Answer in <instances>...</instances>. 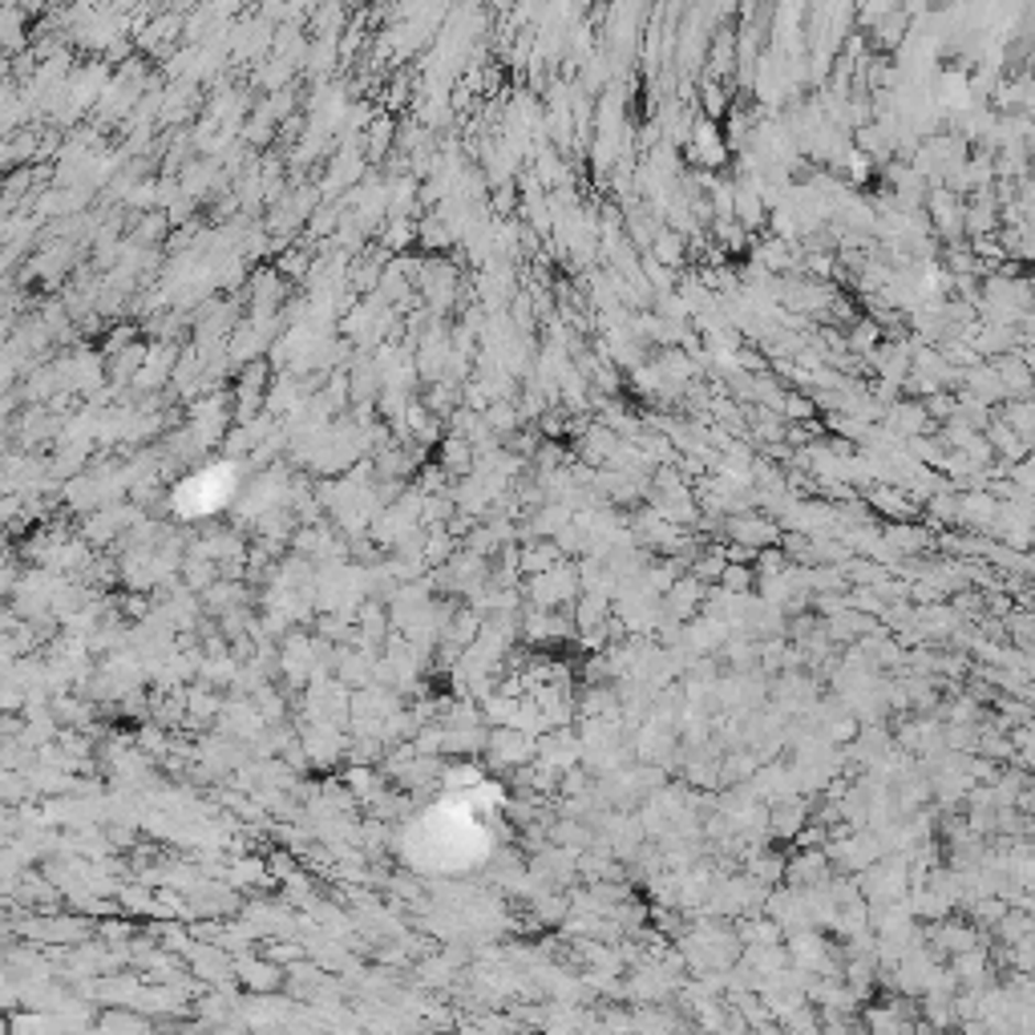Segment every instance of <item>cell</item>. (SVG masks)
Returning a JSON list of instances; mask_svg holds the SVG:
<instances>
[{
    "mask_svg": "<svg viewBox=\"0 0 1035 1035\" xmlns=\"http://www.w3.org/2000/svg\"><path fill=\"white\" fill-rule=\"evenodd\" d=\"M433 1035H453V1032H433Z\"/></svg>",
    "mask_w": 1035,
    "mask_h": 1035,
    "instance_id": "cell-2",
    "label": "cell"
},
{
    "mask_svg": "<svg viewBox=\"0 0 1035 1035\" xmlns=\"http://www.w3.org/2000/svg\"><path fill=\"white\" fill-rule=\"evenodd\" d=\"M247 983L251 987H275V983H279V975H275V967H267V962H263V967H255V962H251V967H247Z\"/></svg>",
    "mask_w": 1035,
    "mask_h": 1035,
    "instance_id": "cell-1",
    "label": "cell"
}]
</instances>
